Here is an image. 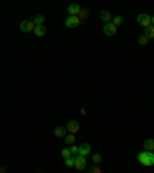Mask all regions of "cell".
Wrapping results in <instances>:
<instances>
[{"instance_id": "obj_1", "label": "cell", "mask_w": 154, "mask_h": 173, "mask_svg": "<svg viewBox=\"0 0 154 173\" xmlns=\"http://www.w3.org/2000/svg\"><path fill=\"white\" fill-rule=\"evenodd\" d=\"M137 161H139L142 165H145V167L154 165V152H146V150L140 152V153L137 155Z\"/></svg>"}, {"instance_id": "obj_2", "label": "cell", "mask_w": 154, "mask_h": 173, "mask_svg": "<svg viewBox=\"0 0 154 173\" xmlns=\"http://www.w3.org/2000/svg\"><path fill=\"white\" fill-rule=\"evenodd\" d=\"M36 30V23L33 22V19H28V20H23L20 22V31L22 33H31Z\"/></svg>"}, {"instance_id": "obj_3", "label": "cell", "mask_w": 154, "mask_h": 173, "mask_svg": "<svg viewBox=\"0 0 154 173\" xmlns=\"http://www.w3.org/2000/svg\"><path fill=\"white\" fill-rule=\"evenodd\" d=\"M137 23L140 25V27H143V28L151 27V16H149V14H146V13L139 14V16H137Z\"/></svg>"}, {"instance_id": "obj_4", "label": "cell", "mask_w": 154, "mask_h": 173, "mask_svg": "<svg viewBox=\"0 0 154 173\" xmlns=\"http://www.w3.org/2000/svg\"><path fill=\"white\" fill-rule=\"evenodd\" d=\"M65 25H66L68 28H75V27H79V25H80L79 16H68L66 20H65Z\"/></svg>"}, {"instance_id": "obj_5", "label": "cell", "mask_w": 154, "mask_h": 173, "mask_svg": "<svg viewBox=\"0 0 154 173\" xmlns=\"http://www.w3.org/2000/svg\"><path fill=\"white\" fill-rule=\"evenodd\" d=\"M86 156H75V161H74V167L77 168V170H85L86 168Z\"/></svg>"}, {"instance_id": "obj_6", "label": "cell", "mask_w": 154, "mask_h": 173, "mask_svg": "<svg viewBox=\"0 0 154 173\" xmlns=\"http://www.w3.org/2000/svg\"><path fill=\"white\" fill-rule=\"evenodd\" d=\"M66 130H68V133H71V135H75L77 132L80 130V124L77 122V121H69V122L66 124Z\"/></svg>"}, {"instance_id": "obj_7", "label": "cell", "mask_w": 154, "mask_h": 173, "mask_svg": "<svg viewBox=\"0 0 154 173\" xmlns=\"http://www.w3.org/2000/svg\"><path fill=\"white\" fill-rule=\"evenodd\" d=\"M103 33L107 34V36H114L116 33H117V27L111 22V23H107V25H103Z\"/></svg>"}, {"instance_id": "obj_8", "label": "cell", "mask_w": 154, "mask_h": 173, "mask_svg": "<svg viewBox=\"0 0 154 173\" xmlns=\"http://www.w3.org/2000/svg\"><path fill=\"white\" fill-rule=\"evenodd\" d=\"M80 11H82V8H80V5H77V3H71V5L66 8V13H68L69 16H79Z\"/></svg>"}, {"instance_id": "obj_9", "label": "cell", "mask_w": 154, "mask_h": 173, "mask_svg": "<svg viewBox=\"0 0 154 173\" xmlns=\"http://www.w3.org/2000/svg\"><path fill=\"white\" fill-rule=\"evenodd\" d=\"M100 20L105 22V25H107V23H111V22H113V14H111L108 9H103V11L100 13Z\"/></svg>"}, {"instance_id": "obj_10", "label": "cell", "mask_w": 154, "mask_h": 173, "mask_svg": "<svg viewBox=\"0 0 154 173\" xmlns=\"http://www.w3.org/2000/svg\"><path fill=\"white\" fill-rule=\"evenodd\" d=\"M66 135H68V130H66L65 125H57V127L54 128V136H57V138H65Z\"/></svg>"}, {"instance_id": "obj_11", "label": "cell", "mask_w": 154, "mask_h": 173, "mask_svg": "<svg viewBox=\"0 0 154 173\" xmlns=\"http://www.w3.org/2000/svg\"><path fill=\"white\" fill-rule=\"evenodd\" d=\"M89 152H91V145H89V144H82V145H79V155H80V156H88Z\"/></svg>"}, {"instance_id": "obj_12", "label": "cell", "mask_w": 154, "mask_h": 173, "mask_svg": "<svg viewBox=\"0 0 154 173\" xmlns=\"http://www.w3.org/2000/svg\"><path fill=\"white\" fill-rule=\"evenodd\" d=\"M143 148L146 152H154V139H146L143 142Z\"/></svg>"}, {"instance_id": "obj_13", "label": "cell", "mask_w": 154, "mask_h": 173, "mask_svg": "<svg viewBox=\"0 0 154 173\" xmlns=\"http://www.w3.org/2000/svg\"><path fill=\"white\" fill-rule=\"evenodd\" d=\"M34 34L37 37H43L46 34V28L43 27V25H39V27H36V30H34Z\"/></svg>"}, {"instance_id": "obj_14", "label": "cell", "mask_w": 154, "mask_h": 173, "mask_svg": "<svg viewBox=\"0 0 154 173\" xmlns=\"http://www.w3.org/2000/svg\"><path fill=\"white\" fill-rule=\"evenodd\" d=\"M148 39H154V25H151V27L145 28V33H143Z\"/></svg>"}, {"instance_id": "obj_15", "label": "cell", "mask_w": 154, "mask_h": 173, "mask_svg": "<svg viewBox=\"0 0 154 173\" xmlns=\"http://www.w3.org/2000/svg\"><path fill=\"white\" fill-rule=\"evenodd\" d=\"M33 22L36 23V27H39V25H43V22H45V16H42V14H37V16L33 19Z\"/></svg>"}, {"instance_id": "obj_16", "label": "cell", "mask_w": 154, "mask_h": 173, "mask_svg": "<svg viewBox=\"0 0 154 173\" xmlns=\"http://www.w3.org/2000/svg\"><path fill=\"white\" fill-rule=\"evenodd\" d=\"M74 141H75V136H74V135L68 133V135L65 136V142H66L68 145H72V144H74Z\"/></svg>"}, {"instance_id": "obj_17", "label": "cell", "mask_w": 154, "mask_h": 173, "mask_svg": "<svg viewBox=\"0 0 154 173\" xmlns=\"http://www.w3.org/2000/svg\"><path fill=\"white\" fill-rule=\"evenodd\" d=\"M69 152H71V156H79V147L72 144V145L69 147Z\"/></svg>"}, {"instance_id": "obj_18", "label": "cell", "mask_w": 154, "mask_h": 173, "mask_svg": "<svg viewBox=\"0 0 154 173\" xmlns=\"http://www.w3.org/2000/svg\"><path fill=\"white\" fill-rule=\"evenodd\" d=\"M93 162H94L96 165H99V164L102 162V155H100V153H94V155H93Z\"/></svg>"}, {"instance_id": "obj_19", "label": "cell", "mask_w": 154, "mask_h": 173, "mask_svg": "<svg viewBox=\"0 0 154 173\" xmlns=\"http://www.w3.org/2000/svg\"><path fill=\"white\" fill-rule=\"evenodd\" d=\"M74 161H75V156H69L65 159V165L66 167H74Z\"/></svg>"}, {"instance_id": "obj_20", "label": "cell", "mask_w": 154, "mask_h": 173, "mask_svg": "<svg viewBox=\"0 0 154 173\" xmlns=\"http://www.w3.org/2000/svg\"><path fill=\"white\" fill-rule=\"evenodd\" d=\"M113 23H114L116 27L119 28V25H122V23H123V17H122V16H116V17L113 19Z\"/></svg>"}, {"instance_id": "obj_21", "label": "cell", "mask_w": 154, "mask_h": 173, "mask_svg": "<svg viewBox=\"0 0 154 173\" xmlns=\"http://www.w3.org/2000/svg\"><path fill=\"white\" fill-rule=\"evenodd\" d=\"M149 42V39L145 36V34H142V36H139V45H146Z\"/></svg>"}, {"instance_id": "obj_22", "label": "cell", "mask_w": 154, "mask_h": 173, "mask_svg": "<svg viewBox=\"0 0 154 173\" xmlns=\"http://www.w3.org/2000/svg\"><path fill=\"white\" fill-rule=\"evenodd\" d=\"M88 14H89V11H86V9H82V11L79 13V19H80V22H82L83 19H86V17H88Z\"/></svg>"}, {"instance_id": "obj_23", "label": "cell", "mask_w": 154, "mask_h": 173, "mask_svg": "<svg viewBox=\"0 0 154 173\" xmlns=\"http://www.w3.org/2000/svg\"><path fill=\"white\" fill-rule=\"evenodd\" d=\"M89 173H102V168L99 165H94V167L89 168Z\"/></svg>"}, {"instance_id": "obj_24", "label": "cell", "mask_w": 154, "mask_h": 173, "mask_svg": "<svg viewBox=\"0 0 154 173\" xmlns=\"http://www.w3.org/2000/svg\"><path fill=\"white\" fill-rule=\"evenodd\" d=\"M62 156H63L65 159L71 156V152H69V148H63V150H62Z\"/></svg>"}, {"instance_id": "obj_25", "label": "cell", "mask_w": 154, "mask_h": 173, "mask_svg": "<svg viewBox=\"0 0 154 173\" xmlns=\"http://www.w3.org/2000/svg\"><path fill=\"white\" fill-rule=\"evenodd\" d=\"M0 173H6V168L5 167H0Z\"/></svg>"}, {"instance_id": "obj_26", "label": "cell", "mask_w": 154, "mask_h": 173, "mask_svg": "<svg viewBox=\"0 0 154 173\" xmlns=\"http://www.w3.org/2000/svg\"><path fill=\"white\" fill-rule=\"evenodd\" d=\"M151 25H154V16H151Z\"/></svg>"}]
</instances>
